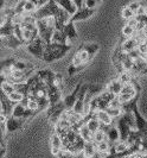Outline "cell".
Wrapping results in <instances>:
<instances>
[{
    "mask_svg": "<svg viewBox=\"0 0 147 158\" xmlns=\"http://www.w3.org/2000/svg\"><path fill=\"white\" fill-rule=\"evenodd\" d=\"M50 142H51V146H52V148L63 149V140H62V138H61V135H58L57 132H55L54 135H51Z\"/></svg>",
    "mask_w": 147,
    "mask_h": 158,
    "instance_id": "cell-27",
    "label": "cell"
},
{
    "mask_svg": "<svg viewBox=\"0 0 147 158\" xmlns=\"http://www.w3.org/2000/svg\"><path fill=\"white\" fill-rule=\"evenodd\" d=\"M25 1H26V0H19V1L17 2L16 7L13 8V12H14V15H23V13H25V12H24Z\"/></svg>",
    "mask_w": 147,
    "mask_h": 158,
    "instance_id": "cell-36",
    "label": "cell"
},
{
    "mask_svg": "<svg viewBox=\"0 0 147 158\" xmlns=\"http://www.w3.org/2000/svg\"><path fill=\"white\" fill-rule=\"evenodd\" d=\"M62 150V149H58V148H52L51 146V153L52 155H55V156H57L58 153H59V151Z\"/></svg>",
    "mask_w": 147,
    "mask_h": 158,
    "instance_id": "cell-43",
    "label": "cell"
},
{
    "mask_svg": "<svg viewBox=\"0 0 147 158\" xmlns=\"http://www.w3.org/2000/svg\"><path fill=\"white\" fill-rule=\"evenodd\" d=\"M83 155L87 158H94L95 157V153H96V145L94 142H85L83 145Z\"/></svg>",
    "mask_w": 147,
    "mask_h": 158,
    "instance_id": "cell-18",
    "label": "cell"
},
{
    "mask_svg": "<svg viewBox=\"0 0 147 158\" xmlns=\"http://www.w3.org/2000/svg\"><path fill=\"white\" fill-rule=\"evenodd\" d=\"M71 1L75 4L77 10H81V8L84 7V0H71Z\"/></svg>",
    "mask_w": 147,
    "mask_h": 158,
    "instance_id": "cell-41",
    "label": "cell"
},
{
    "mask_svg": "<svg viewBox=\"0 0 147 158\" xmlns=\"http://www.w3.org/2000/svg\"><path fill=\"white\" fill-rule=\"evenodd\" d=\"M36 26L38 29V35L42 40L45 42V44L51 43V38L54 35L56 26H55V18L47 17L36 20Z\"/></svg>",
    "mask_w": 147,
    "mask_h": 158,
    "instance_id": "cell-2",
    "label": "cell"
},
{
    "mask_svg": "<svg viewBox=\"0 0 147 158\" xmlns=\"http://www.w3.org/2000/svg\"><path fill=\"white\" fill-rule=\"evenodd\" d=\"M74 156H75V158H87L83 155V152L82 151H80V152H76V153H74Z\"/></svg>",
    "mask_w": 147,
    "mask_h": 158,
    "instance_id": "cell-44",
    "label": "cell"
},
{
    "mask_svg": "<svg viewBox=\"0 0 147 158\" xmlns=\"http://www.w3.org/2000/svg\"><path fill=\"white\" fill-rule=\"evenodd\" d=\"M82 82H80L77 83V86L74 88V90L70 93L69 95H67L64 99H63V102H64V106H65V108L67 110H72V107H74V105L76 102V100H77V95L80 93V89L82 87Z\"/></svg>",
    "mask_w": 147,
    "mask_h": 158,
    "instance_id": "cell-11",
    "label": "cell"
},
{
    "mask_svg": "<svg viewBox=\"0 0 147 158\" xmlns=\"http://www.w3.org/2000/svg\"><path fill=\"white\" fill-rule=\"evenodd\" d=\"M104 111L107 112V113H108L109 115H110L113 119L119 118V117L122 114V110H121V108H114V107H110V106H108Z\"/></svg>",
    "mask_w": 147,
    "mask_h": 158,
    "instance_id": "cell-31",
    "label": "cell"
},
{
    "mask_svg": "<svg viewBox=\"0 0 147 158\" xmlns=\"http://www.w3.org/2000/svg\"><path fill=\"white\" fill-rule=\"evenodd\" d=\"M132 112H133L134 119H135V128H137V131L140 132L141 135H147V120L140 113V111L138 110V106L134 107Z\"/></svg>",
    "mask_w": 147,
    "mask_h": 158,
    "instance_id": "cell-7",
    "label": "cell"
},
{
    "mask_svg": "<svg viewBox=\"0 0 147 158\" xmlns=\"http://www.w3.org/2000/svg\"><path fill=\"white\" fill-rule=\"evenodd\" d=\"M0 113H1V112H0Z\"/></svg>",
    "mask_w": 147,
    "mask_h": 158,
    "instance_id": "cell-51",
    "label": "cell"
},
{
    "mask_svg": "<svg viewBox=\"0 0 147 158\" xmlns=\"http://www.w3.org/2000/svg\"><path fill=\"white\" fill-rule=\"evenodd\" d=\"M96 8H87L83 7L81 10H77L72 16L70 17V22H80V20H84V19H88L93 16L95 13Z\"/></svg>",
    "mask_w": 147,
    "mask_h": 158,
    "instance_id": "cell-10",
    "label": "cell"
},
{
    "mask_svg": "<svg viewBox=\"0 0 147 158\" xmlns=\"http://www.w3.org/2000/svg\"><path fill=\"white\" fill-rule=\"evenodd\" d=\"M4 19H5V18H2V19H0V26H1V24L4 23Z\"/></svg>",
    "mask_w": 147,
    "mask_h": 158,
    "instance_id": "cell-50",
    "label": "cell"
},
{
    "mask_svg": "<svg viewBox=\"0 0 147 158\" xmlns=\"http://www.w3.org/2000/svg\"><path fill=\"white\" fill-rule=\"evenodd\" d=\"M30 2H32V4H35L37 7H39V0H29Z\"/></svg>",
    "mask_w": 147,
    "mask_h": 158,
    "instance_id": "cell-46",
    "label": "cell"
},
{
    "mask_svg": "<svg viewBox=\"0 0 147 158\" xmlns=\"http://www.w3.org/2000/svg\"><path fill=\"white\" fill-rule=\"evenodd\" d=\"M107 140V135H106V131L103 128H99L95 133L93 135V142L95 144H99V143L106 142Z\"/></svg>",
    "mask_w": 147,
    "mask_h": 158,
    "instance_id": "cell-26",
    "label": "cell"
},
{
    "mask_svg": "<svg viewBox=\"0 0 147 158\" xmlns=\"http://www.w3.org/2000/svg\"><path fill=\"white\" fill-rule=\"evenodd\" d=\"M101 0H84V7L87 8H96L100 4Z\"/></svg>",
    "mask_w": 147,
    "mask_h": 158,
    "instance_id": "cell-39",
    "label": "cell"
},
{
    "mask_svg": "<svg viewBox=\"0 0 147 158\" xmlns=\"http://www.w3.org/2000/svg\"><path fill=\"white\" fill-rule=\"evenodd\" d=\"M4 5H5V0H0V10H2Z\"/></svg>",
    "mask_w": 147,
    "mask_h": 158,
    "instance_id": "cell-49",
    "label": "cell"
},
{
    "mask_svg": "<svg viewBox=\"0 0 147 158\" xmlns=\"http://www.w3.org/2000/svg\"><path fill=\"white\" fill-rule=\"evenodd\" d=\"M0 89H1V90H2L6 95H10L11 93H13V92L16 90L14 85H13L12 82H10V81H5V82H2V83L0 85Z\"/></svg>",
    "mask_w": 147,
    "mask_h": 158,
    "instance_id": "cell-28",
    "label": "cell"
},
{
    "mask_svg": "<svg viewBox=\"0 0 147 158\" xmlns=\"http://www.w3.org/2000/svg\"><path fill=\"white\" fill-rule=\"evenodd\" d=\"M140 5H141V6H144V7L147 10V0H142V1H140Z\"/></svg>",
    "mask_w": 147,
    "mask_h": 158,
    "instance_id": "cell-45",
    "label": "cell"
},
{
    "mask_svg": "<svg viewBox=\"0 0 147 158\" xmlns=\"http://www.w3.org/2000/svg\"><path fill=\"white\" fill-rule=\"evenodd\" d=\"M26 108H29L30 111L35 112L36 114H38L39 112H42L40 110V106H39V103L36 101V100H33V99H29V101H27V105H26Z\"/></svg>",
    "mask_w": 147,
    "mask_h": 158,
    "instance_id": "cell-29",
    "label": "cell"
},
{
    "mask_svg": "<svg viewBox=\"0 0 147 158\" xmlns=\"http://www.w3.org/2000/svg\"><path fill=\"white\" fill-rule=\"evenodd\" d=\"M59 7H62L64 11H67L70 16H72L76 11H77V7L75 6V4L71 1V0H55Z\"/></svg>",
    "mask_w": 147,
    "mask_h": 158,
    "instance_id": "cell-16",
    "label": "cell"
},
{
    "mask_svg": "<svg viewBox=\"0 0 147 158\" xmlns=\"http://www.w3.org/2000/svg\"><path fill=\"white\" fill-rule=\"evenodd\" d=\"M0 102H1V107H2V114L6 115V117H11L12 115V111H13V107L16 106L17 103L12 102L8 96L1 89H0Z\"/></svg>",
    "mask_w": 147,
    "mask_h": 158,
    "instance_id": "cell-9",
    "label": "cell"
},
{
    "mask_svg": "<svg viewBox=\"0 0 147 158\" xmlns=\"http://www.w3.org/2000/svg\"><path fill=\"white\" fill-rule=\"evenodd\" d=\"M7 96H8V99H10L12 102H14V103L20 102L24 98H25V95L22 94V93H19V92H17V90H14L13 93H11V94L7 95Z\"/></svg>",
    "mask_w": 147,
    "mask_h": 158,
    "instance_id": "cell-34",
    "label": "cell"
},
{
    "mask_svg": "<svg viewBox=\"0 0 147 158\" xmlns=\"http://www.w3.org/2000/svg\"><path fill=\"white\" fill-rule=\"evenodd\" d=\"M26 123V119L23 118H14V117H8L6 120V132L7 133H13L17 130H20Z\"/></svg>",
    "mask_w": 147,
    "mask_h": 158,
    "instance_id": "cell-8",
    "label": "cell"
},
{
    "mask_svg": "<svg viewBox=\"0 0 147 158\" xmlns=\"http://www.w3.org/2000/svg\"><path fill=\"white\" fill-rule=\"evenodd\" d=\"M134 33H135V29L129 26L128 24H126L122 27V37L124 38H131L134 36Z\"/></svg>",
    "mask_w": 147,
    "mask_h": 158,
    "instance_id": "cell-30",
    "label": "cell"
},
{
    "mask_svg": "<svg viewBox=\"0 0 147 158\" xmlns=\"http://www.w3.org/2000/svg\"><path fill=\"white\" fill-rule=\"evenodd\" d=\"M119 48L122 52H129L132 50L139 48V40H137L134 36L131 37V38H125L124 42H121L119 44Z\"/></svg>",
    "mask_w": 147,
    "mask_h": 158,
    "instance_id": "cell-14",
    "label": "cell"
},
{
    "mask_svg": "<svg viewBox=\"0 0 147 158\" xmlns=\"http://www.w3.org/2000/svg\"><path fill=\"white\" fill-rule=\"evenodd\" d=\"M65 106H64V102H63V100H61L59 102L55 103L52 106H50L49 107V111H47V117H49V120H50V123L52 124V125H56L58 121H59V119L62 117V114L65 112Z\"/></svg>",
    "mask_w": 147,
    "mask_h": 158,
    "instance_id": "cell-3",
    "label": "cell"
},
{
    "mask_svg": "<svg viewBox=\"0 0 147 158\" xmlns=\"http://www.w3.org/2000/svg\"><path fill=\"white\" fill-rule=\"evenodd\" d=\"M95 145H96V151H99V152H106V153L110 155V145H109V143L107 140L99 143V144H95Z\"/></svg>",
    "mask_w": 147,
    "mask_h": 158,
    "instance_id": "cell-32",
    "label": "cell"
},
{
    "mask_svg": "<svg viewBox=\"0 0 147 158\" xmlns=\"http://www.w3.org/2000/svg\"><path fill=\"white\" fill-rule=\"evenodd\" d=\"M17 58L14 57H8V58H5L2 61H0V74H4L5 70H7L8 68L13 67V64L16 63Z\"/></svg>",
    "mask_w": 147,
    "mask_h": 158,
    "instance_id": "cell-23",
    "label": "cell"
},
{
    "mask_svg": "<svg viewBox=\"0 0 147 158\" xmlns=\"http://www.w3.org/2000/svg\"><path fill=\"white\" fill-rule=\"evenodd\" d=\"M51 42L61 43V44H70L68 38L65 37V35L62 31H58V30H55L54 35H52V38H51Z\"/></svg>",
    "mask_w": 147,
    "mask_h": 158,
    "instance_id": "cell-22",
    "label": "cell"
},
{
    "mask_svg": "<svg viewBox=\"0 0 147 158\" xmlns=\"http://www.w3.org/2000/svg\"><path fill=\"white\" fill-rule=\"evenodd\" d=\"M23 43L17 38L14 35H11L7 37L1 38L0 37V47L1 48H8V49H17V48L22 47Z\"/></svg>",
    "mask_w": 147,
    "mask_h": 158,
    "instance_id": "cell-12",
    "label": "cell"
},
{
    "mask_svg": "<svg viewBox=\"0 0 147 158\" xmlns=\"http://www.w3.org/2000/svg\"><path fill=\"white\" fill-rule=\"evenodd\" d=\"M37 8L38 7H37L35 4L30 2L29 0H26V1H25V6H24V12H25V13H33Z\"/></svg>",
    "mask_w": 147,
    "mask_h": 158,
    "instance_id": "cell-37",
    "label": "cell"
},
{
    "mask_svg": "<svg viewBox=\"0 0 147 158\" xmlns=\"http://www.w3.org/2000/svg\"><path fill=\"white\" fill-rule=\"evenodd\" d=\"M6 146H2V145H0V158H4V156L6 155Z\"/></svg>",
    "mask_w": 147,
    "mask_h": 158,
    "instance_id": "cell-42",
    "label": "cell"
},
{
    "mask_svg": "<svg viewBox=\"0 0 147 158\" xmlns=\"http://www.w3.org/2000/svg\"><path fill=\"white\" fill-rule=\"evenodd\" d=\"M122 86H124L122 81H121L120 79H115V80H113V81L109 83V86L107 87V90H108V92H110L112 94H114L116 96V95L120 94Z\"/></svg>",
    "mask_w": 147,
    "mask_h": 158,
    "instance_id": "cell-19",
    "label": "cell"
},
{
    "mask_svg": "<svg viewBox=\"0 0 147 158\" xmlns=\"http://www.w3.org/2000/svg\"><path fill=\"white\" fill-rule=\"evenodd\" d=\"M67 50H50V51H45L44 56H43V61H45L47 63H51L54 61H58L63 58L67 55Z\"/></svg>",
    "mask_w": 147,
    "mask_h": 158,
    "instance_id": "cell-13",
    "label": "cell"
},
{
    "mask_svg": "<svg viewBox=\"0 0 147 158\" xmlns=\"http://www.w3.org/2000/svg\"><path fill=\"white\" fill-rule=\"evenodd\" d=\"M31 69H35V65L29 62H23L17 60L16 63L13 64V70H31Z\"/></svg>",
    "mask_w": 147,
    "mask_h": 158,
    "instance_id": "cell-25",
    "label": "cell"
},
{
    "mask_svg": "<svg viewBox=\"0 0 147 158\" xmlns=\"http://www.w3.org/2000/svg\"><path fill=\"white\" fill-rule=\"evenodd\" d=\"M114 123H115V126L117 127V130H119V133H120V140L121 142H126L127 140V138H128V135L129 133L132 132V128L131 126L125 121V119L120 115L119 118H116L114 120Z\"/></svg>",
    "mask_w": 147,
    "mask_h": 158,
    "instance_id": "cell-6",
    "label": "cell"
},
{
    "mask_svg": "<svg viewBox=\"0 0 147 158\" xmlns=\"http://www.w3.org/2000/svg\"><path fill=\"white\" fill-rule=\"evenodd\" d=\"M127 6H128L129 10H132V11L135 13V12L140 8V1H133V2H131V4H128Z\"/></svg>",
    "mask_w": 147,
    "mask_h": 158,
    "instance_id": "cell-40",
    "label": "cell"
},
{
    "mask_svg": "<svg viewBox=\"0 0 147 158\" xmlns=\"http://www.w3.org/2000/svg\"><path fill=\"white\" fill-rule=\"evenodd\" d=\"M94 113H95V117L99 119L100 124H103V125L108 126V125H112L113 121H114V119L112 118L106 111H96L94 112Z\"/></svg>",
    "mask_w": 147,
    "mask_h": 158,
    "instance_id": "cell-17",
    "label": "cell"
},
{
    "mask_svg": "<svg viewBox=\"0 0 147 158\" xmlns=\"http://www.w3.org/2000/svg\"><path fill=\"white\" fill-rule=\"evenodd\" d=\"M78 135L84 142H93V133L89 131V128L85 125H81L78 127Z\"/></svg>",
    "mask_w": 147,
    "mask_h": 158,
    "instance_id": "cell-21",
    "label": "cell"
},
{
    "mask_svg": "<svg viewBox=\"0 0 147 158\" xmlns=\"http://www.w3.org/2000/svg\"><path fill=\"white\" fill-rule=\"evenodd\" d=\"M57 157L58 158H75V156H74V153H72L71 151L62 149V150L59 151V153L57 155Z\"/></svg>",
    "mask_w": 147,
    "mask_h": 158,
    "instance_id": "cell-38",
    "label": "cell"
},
{
    "mask_svg": "<svg viewBox=\"0 0 147 158\" xmlns=\"http://www.w3.org/2000/svg\"><path fill=\"white\" fill-rule=\"evenodd\" d=\"M62 32L65 35V37L68 38L69 43L72 42V40H77V37H78L77 31H76V27H75V25H74L72 22H69V23L65 24V25L63 26Z\"/></svg>",
    "mask_w": 147,
    "mask_h": 158,
    "instance_id": "cell-15",
    "label": "cell"
},
{
    "mask_svg": "<svg viewBox=\"0 0 147 158\" xmlns=\"http://www.w3.org/2000/svg\"><path fill=\"white\" fill-rule=\"evenodd\" d=\"M139 158H147V151H146V152H142V153H140Z\"/></svg>",
    "mask_w": 147,
    "mask_h": 158,
    "instance_id": "cell-48",
    "label": "cell"
},
{
    "mask_svg": "<svg viewBox=\"0 0 147 158\" xmlns=\"http://www.w3.org/2000/svg\"><path fill=\"white\" fill-rule=\"evenodd\" d=\"M88 87H89V85H85V83L82 85V87L80 89V93L77 95V100H76V102H75L72 110H71L74 113L80 114L82 117H83V107H84L85 98H87V93H88Z\"/></svg>",
    "mask_w": 147,
    "mask_h": 158,
    "instance_id": "cell-5",
    "label": "cell"
},
{
    "mask_svg": "<svg viewBox=\"0 0 147 158\" xmlns=\"http://www.w3.org/2000/svg\"><path fill=\"white\" fill-rule=\"evenodd\" d=\"M121 17L128 22L129 19H132V18L135 17V13H134L132 10H129L128 6H125V7H122V10H121Z\"/></svg>",
    "mask_w": 147,
    "mask_h": 158,
    "instance_id": "cell-35",
    "label": "cell"
},
{
    "mask_svg": "<svg viewBox=\"0 0 147 158\" xmlns=\"http://www.w3.org/2000/svg\"><path fill=\"white\" fill-rule=\"evenodd\" d=\"M31 15L36 20L42 19V18H47V17H54L57 22H59L63 25L69 23L70 17H71L67 11H64L62 7H59L55 0H49L45 5L38 7Z\"/></svg>",
    "mask_w": 147,
    "mask_h": 158,
    "instance_id": "cell-1",
    "label": "cell"
},
{
    "mask_svg": "<svg viewBox=\"0 0 147 158\" xmlns=\"http://www.w3.org/2000/svg\"><path fill=\"white\" fill-rule=\"evenodd\" d=\"M55 74L52 70H50V69H42V70H39L37 73V75H38L40 80L42 81H44L45 83H49V82H52L55 80Z\"/></svg>",
    "mask_w": 147,
    "mask_h": 158,
    "instance_id": "cell-20",
    "label": "cell"
},
{
    "mask_svg": "<svg viewBox=\"0 0 147 158\" xmlns=\"http://www.w3.org/2000/svg\"><path fill=\"white\" fill-rule=\"evenodd\" d=\"M102 92H103V87L100 86V85H89L87 96H89L90 99H93V98H95V96L100 95Z\"/></svg>",
    "mask_w": 147,
    "mask_h": 158,
    "instance_id": "cell-24",
    "label": "cell"
},
{
    "mask_svg": "<svg viewBox=\"0 0 147 158\" xmlns=\"http://www.w3.org/2000/svg\"><path fill=\"white\" fill-rule=\"evenodd\" d=\"M27 51L33 55L35 57H37L39 60H43V56H44V51H45V42L42 40L40 37H37L36 40L31 42L29 45H26Z\"/></svg>",
    "mask_w": 147,
    "mask_h": 158,
    "instance_id": "cell-4",
    "label": "cell"
},
{
    "mask_svg": "<svg viewBox=\"0 0 147 158\" xmlns=\"http://www.w3.org/2000/svg\"><path fill=\"white\" fill-rule=\"evenodd\" d=\"M138 93H140V89L135 94H119V95H116V98L119 99V101L122 105V103H126V102H128V101H131V100H133L134 96L138 94Z\"/></svg>",
    "mask_w": 147,
    "mask_h": 158,
    "instance_id": "cell-33",
    "label": "cell"
},
{
    "mask_svg": "<svg viewBox=\"0 0 147 158\" xmlns=\"http://www.w3.org/2000/svg\"><path fill=\"white\" fill-rule=\"evenodd\" d=\"M146 74H147V65H146V67H145V69H144V70H141V71H140V74H139V75H146Z\"/></svg>",
    "mask_w": 147,
    "mask_h": 158,
    "instance_id": "cell-47",
    "label": "cell"
}]
</instances>
